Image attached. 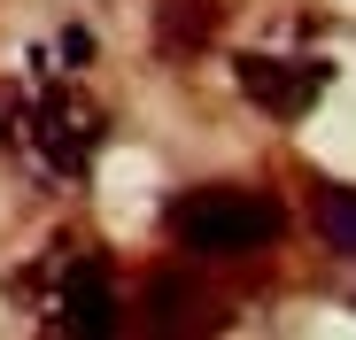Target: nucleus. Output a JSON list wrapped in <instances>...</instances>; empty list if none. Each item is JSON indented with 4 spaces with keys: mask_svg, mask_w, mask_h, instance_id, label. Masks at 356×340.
<instances>
[{
    "mask_svg": "<svg viewBox=\"0 0 356 340\" xmlns=\"http://www.w3.org/2000/svg\"><path fill=\"white\" fill-rule=\"evenodd\" d=\"M108 147V108L70 78H16L0 85V155L31 186H86Z\"/></svg>",
    "mask_w": 356,
    "mask_h": 340,
    "instance_id": "f257e3e1",
    "label": "nucleus"
},
{
    "mask_svg": "<svg viewBox=\"0 0 356 340\" xmlns=\"http://www.w3.org/2000/svg\"><path fill=\"white\" fill-rule=\"evenodd\" d=\"M163 224L194 263H241V255H264L286 232V209L256 186H194L163 209Z\"/></svg>",
    "mask_w": 356,
    "mask_h": 340,
    "instance_id": "f03ea898",
    "label": "nucleus"
},
{
    "mask_svg": "<svg viewBox=\"0 0 356 340\" xmlns=\"http://www.w3.org/2000/svg\"><path fill=\"white\" fill-rule=\"evenodd\" d=\"M16 294H24V309H31L47 332H63V340H101V332H116V278H108V263L86 255V248L39 255V263L16 278Z\"/></svg>",
    "mask_w": 356,
    "mask_h": 340,
    "instance_id": "7ed1b4c3",
    "label": "nucleus"
},
{
    "mask_svg": "<svg viewBox=\"0 0 356 340\" xmlns=\"http://www.w3.org/2000/svg\"><path fill=\"white\" fill-rule=\"evenodd\" d=\"M232 78H241V93L264 108V117L302 124L310 108L325 101V85H333V62H318V54H241Z\"/></svg>",
    "mask_w": 356,
    "mask_h": 340,
    "instance_id": "20e7f679",
    "label": "nucleus"
},
{
    "mask_svg": "<svg viewBox=\"0 0 356 340\" xmlns=\"http://www.w3.org/2000/svg\"><path fill=\"white\" fill-rule=\"evenodd\" d=\"M147 325H155V332H209V325H225V317H217V294L194 287L186 271H155V278H147Z\"/></svg>",
    "mask_w": 356,
    "mask_h": 340,
    "instance_id": "39448f33",
    "label": "nucleus"
},
{
    "mask_svg": "<svg viewBox=\"0 0 356 340\" xmlns=\"http://www.w3.org/2000/svg\"><path fill=\"white\" fill-rule=\"evenodd\" d=\"M209 31H217V8H209V0H163V8H155V46L170 54V62L202 54Z\"/></svg>",
    "mask_w": 356,
    "mask_h": 340,
    "instance_id": "423d86ee",
    "label": "nucleus"
},
{
    "mask_svg": "<svg viewBox=\"0 0 356 340\" xmlns=\"http://www.w3.org/2000/svg\"><path fill=\"white\" fill-rule=\"evenodd\" d=\"M310 224H318V240H325L333 255H348V263H356V186H318Z\"/></svg>",
    "mask_w": 356,
    "mask_h": 340,
    "instance_id": "0eeeda50",
    "label": "nucleus"
}]
</instances>
